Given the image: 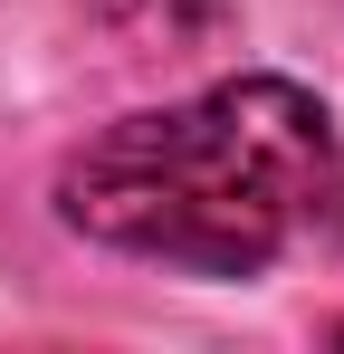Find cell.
<instances>
[{"label": "cell", "instance_id": "obj_1", "mask_svg": "<svg viewBox=\"0 0 344 354\" xmlns=\"http://www.w3.org/2000/svg\"><path fill=\"white\" fill-rule=\"evenodd\" d=\"M344 201V134L296 77H220L191 106L106 124L67 153L57 211L106 249L201 278L268 268Z\"/></svg>", "mask_w": 344, "mask_h": 354}]
</instances>
